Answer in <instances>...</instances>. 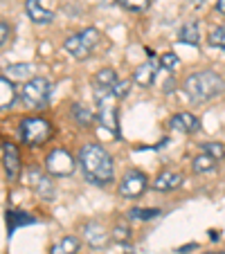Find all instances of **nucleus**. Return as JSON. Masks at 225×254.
Wrapping results in <instances>:
<instances>
[{
    "label": "nucleus",
    "mask_w": 225,
    "mask_h": 254,
    "mask_svg": "<svg viewBox=\"0 0 225 254\" xmlns=\"http://www.w3.org/2000/svg\"><path fill=\"white\" fill-rule=\"evenodd\" d=\"M79 164H81L83 176H86L88 183L101 185V187L113 183V176H115L113 158L99 144H86L81 149V153H79Z\"/></svg>",
    "instance_id": "1"
},
{
    "label": "nucleus",
    "mask_w": 225,
    "mask_h": 254,
    "mask_svg": "<svg viewBox=\"0 0 225 254\" xmlns=\"http://www.w3.org/2000/svg\"><path fill=\"white\" fill-rule=\"evenodd\" d=\"M182 92L192 104H205L225 92V81L214 70L194 72L182 81Z\"/></svg>",
    "instance_id": "2"
},
{
    "label": "nucleus",
    "mask_w": 225,
    "mask_h": 254,
    "mask_svg": "<svg viewBox=\"0 0 225 254\" xmlns=\"http://www.w3.org/2000/svg\"><path fill=\"white\" fill-rule=\"evenodd\" d=\"M95 101L99 104V124L110 135L120 137V120H117V99L110 90H97Z\"/></svg>",
    "instance_id": "3"
},
{
    "label": "nucleus",
    "mask_w": 225,
    "mask_h": 254,
    "mask_svg": "<svg viewBox=\"0 0 225 254\" xmlns=\"http://www.w3.org/2000/svg\"><path fill=\"white\" fill-rule=\"evenodd\" d=\"M50 92H52L50 79L34 77L25 83L23 92H20V99H23V104L27 106V108H34V111H36V108H43V106L50 101Z\"/></svg>",
    "instance_id": "4"
},
{
    "label": "nucleus",
    "mask_w": 225,
    "mask_h": 254,
    "mask_svg": "<svg viewBox=\"0 0 225 254\" xmlns=\"http://www.w3.org/2000/svg\"><path fill=\"white\" fill-rule=\"evenodd\" d=\"M97 43H99V32H97L95 27H88V29H83L81 34L68 36L66 43H63V50L70 52L75 59H88L92 50L97 48Z\"/></svg>",
    "instance_id": "5"
},
{
    "label": "nucleus",
    "mask_w": 225,
    "mask_h": 254,
    "mask_svg": "<svg viewBox=\"0 0 225 254\" xmlns=\"http://www.w3.org/2000/svg\"><path fill=\"white\" fill-rule=\"evenodd\" d=\"M18 133H20L23 144H27V146H41V144H45L52 137V126H50V122L41 120V117H29V120L20 122Z\"/></svg>",
    "instance_id": "6"
},
{
    "label": "nucleus",
    "mask_w": 225,
    "mask_h": 254,
    "mask_svg": "<svg viewBox=\"0 0 225 254\" xmlns=\"http://www.w3.org/2000/svg\"><path fill=\"white\" fill-rule=\"evenodd\" d=\"M75 158H72L70 153H68L66 149H54L52 153L48 155V160H45V169H48V173H52V176H72L75 173Z\"/></svg>",
    "instance_id": "7"
},
{
    "label": "nucleus",
    "mask_w": 225,
    "mask_h": 254,
    "mask_svg": "<svg viewBox=\"0 0 225 254\" xmlns=\"http://www.w3.org/2000/svg\"><path fill=\"white\" fill-rule=\"evenodd\" d=\"M149 187V180L142 171L138 169H131L124 173V178L120 180V193L124 198H140Z\"/></svg>",
    "instance_id": "8"
},
{
    "label": "nucleus",
    "mask_w": 225,
    "mask_h": 254,
    "mask_svg": "<svg viewBox=\"0 0 225 254\" xmlns=\"http://www.w3.org/2000/svg\"><path fill=\"white\" fill-rule=\"evenodd\" d=\"M2 167H5V176L9 178L11 183L18 180V176H20V155H18L16 144L2 142Z\"/></svg>",
    "instance_id": "9"
},
{
    "label": "nucleus",
    "mask_w": 225,
    "mask_h": 254,
    "mask_svg": "<svg viewBox=\"0 0 225 254\" xmlns=\"http://www.w3.org/2000/svg\"><path fill=\"white\" fill-rule=\"evenodd\" d=\"M83 241H86L92 250H101V248H106V243H108V234H106V230L99 225V223L90 221L83 225Z\"/></svg>",
    "instance_id": "10"
},
{
    "label": "nucleus",
    "mask_w": 225,
    "mask_h": 254,
    "mask_svg": "<svg viewBox=\"0 0 225 254\" xmlns=\"http://www.w3.org/2000/svg\"><path fill=\"white\" fill-rule=\"evenodd\" d=\"M169 128L178 130V133H196L201 128V120L192 113H178L169 120Z\"/></svg>",
    "instance_id": "11"
},
{
    "label": "nucleus",
    "mask_w": 225,
    "mask_h": 254,
    "mask_svg": "<svg viewBox=\"0 0 225 254\" xmlns=\"http://www.w3.org/2000/svg\"><path fill=\"white\" fill-rule=\"evenodd\" d=\"M155 74H158V61L151 59V61H147V63H142V65L135 67L133 81L138 83V86H142V88H149L151 83L155 81Z\"/></svg>",
    "instance_id": "12"
},
{
    "label": "nucleus",
    "mask_w": 225,
    "mask_h": 254,
    "mask_svg": "<svg viewBox=\"0 0 225 254\" xmlns=\"http://www.w3.org/2000/svg\"><path fill=\"white\" fill-rule=\"evenodd\" d=\"M25 11H27L29 20H34L36 25H48L54 18L52 11L45 9V5H41V0H25Z\"/></svg>",
    "instance_id": "13"
},
{
    "label": "nucleus",
    "mask_w": 225,
    "mask_h": 254,
    "mask_svg": "<svg viewBox=\"0 0 225 254\" xmlns=\"http://www.w3.org/2000/svg\"><path fill=\"white\" fill-rule=\"evenodd\" d=\"M182 185V176L176 171H162L158 178L153 180V189L155 191H173Z\"/></svg>",
    "instance_id": "14"
},
{
    "label": "nucleus",
    "mask_w": 225,
    "mask_h": 254,
    "mask_svg": "<svg viewBox=\"0 0 225 254\" xmlns=\"http://www.w3.org/2000/svg\"><path fill=\"white\" fill-rule=\"evenodd\" d=\"M120 81L117 79V72L113 67H101V70L95 72V77H92V86L97 90H113V86Z\"/></svg>",
    "instance_id": "15"
},
{
    "label": "nucleus",
    "mask_w": 225,
    "mask_h": 254,
    "mask_svg": "<svg viewBox=\"0 0 225 254\" xmlns=\"http://www.w3.org/2000/svg\"><path fill=\"white\" fill-rule=\"evenodd\" d=\"M34 223H36V218L29 214H23V211H7V232H9V236L14 234L18 227L34 225Z\"/></svg>",
    "instance_id": "16"
},
{
    "label": "nucleus",
    "mask_w": 225,
    "mask_h": 254,
    "mask_svg": "<svg viewBox=\"0 0 225 254\" xmlns=\"http://www.w3.org/2000/svg\"><path fill=\"white\" fill-rule=\"evenodd\" d=\"M14 99H16L14 83L9 81V77H0V108H2V111H9Z\"/></svg>",
    "instance_id": "17"
},
{
    "label": "nucleus",
    "mask_w": 225,
    "mask_h": 254,
    "mask_svg": "<svg viewBox=\"0 0 225 254\" xmlns=\"http://www.w3.org/2000/svg\"><path fill=\"white\" fill-rule=\"evenodd\" d=\"M79 245H81V241H79L77 236H63L59 243L52 245L50 254H77Z\"/></svg>",
    "instance_id": "18"
},
{
    "label": "nucleus",
    "mask_w": 225,
    "mask_h": 254,
    "mask_svg": "<svg viewBox=\"0 0 225 254\" xmlns=\"http://www.w3.org/2000/svg\"><path fill=\"white\" fill-rule=\"evenodd\" d=\"M180 41H182V43L194 45V48L201 43V34H198V23H196V20H189V23L182 25V29H180Z\"/></svg>",
    "instance_id": "19"
},
{
    "label": "nucleus",
    "mask_w": 225,
    "mask_h": 254,
    "mask_svg": "<svg viewBox=\"0 0 225 254\" xmlns=\"http://www.w3.org/2000/svg\"><path fill=\"white\" fill-rule=\"evenodd\" d=\"M72 120H75V124H79L81 128H88V126L92 124V113L88 111L86 106H81V104H75L72 106Z\"/></svg>",
    "instance_id": "20"
},
{
    "label": "nucleus",
    "mask_w": 225,
    "mask_h": 254,
    "mask_svg": "<svg viewBox=\"0 0 225 254\" xmlns=\"http://www.w3.org/2000/svg\"><path fill=\"white\" fill-rule=\"evenodd\" d=\"M216 160L212 158V155H207V153H203V155H198V158H194V162H192V171L194 173H207V171H214V167H216Z\"/></svg>",
    "instance_id": "21"
},
{
    "label": "nucleus",
    "mask_w": 225,
    "mask_h": 254,
    "mask_svg": "<svg viewBox=\"0 0 225 254\" xmlns=\"http://www.w3.org/2000/svg\"><path fill=\"white\" fill-rule=\"evenodd\" d=\"M131 218V221H153L155 216H160V209H140V207H133V209H129V214H126Z\"/></svg>",
    "instance_id": "22"
},
{
    "label": "nucleus",
    "mask_w": 225,
    "mask_h": 254,
    "mask_svg": "<svg viewBox=\"0 0 225 254\" xmlns=\"http://www.w3.org/2000/svg\"><path fill=\"white\" fill-rule=\"evenodd\" d=\"M34 67L29 65V63H16V65H7L5 74H9V77L14 79H27L29 74H32Z\"/></svg>",
    "instance_id": "23"
},
{
    "label": "nucleus",
    "mask_w": 225,
    "mask_h": 254,
    "mask_svg": "<svg viewBox=\"0 0 225 254\" xmlns=\"http://www.w3.org/2000/svg\"><path fill=\"white\" fill-rule=\"evenodd\" d=\"M207 43L214 45V48H223L225 50V25L210 29V36H207Z\"/></svg>",
    "instance_id": "24"
},
{
    "label": "nucleus",
    "mask_w": 225,
    "mask_h": 254,
    "mask_svg": "<svg viewBox=\"0 0 225 254\" xmlns=\"http://www.w3.org/2000/svg\"><path fill=\"white\" fill-rule=\"evenodd\" d=\"M36 191H39V196H43L45 200H52L54 198V187H52V180L50 178H41V183L36 185Z\"/></svg>",
    "instance_id": "25"
},
{
    "label": "nucleus",
    "mask_w": 225,
    "mask_h": 254,
    "mask_svg": "<svg viewBox=\"0 0 225 254\" xmlns=\"http://www.w3.org/2000/svg\"><path fill=\"white\" fill-rule=\"evenodd\" d=\"M203 153H207V155H212L214 160H219V158H223L225 155V146L223 144H219V142H205L203 144Z\"/></svg>",
    "instance_id": "26"
},
{
    "label": "nucleus",
    "mask_w": 225,
    "mask_h": 254,
    "mask_svg": "<svg viewBox=\"0 0 225 254\" xmlns=\"http://www.w3.org/2000/svg\"><path fill=\"white\" fill-rule=\"evenodd\" d=\"M131 86H133V79H126V81H117L115 86H113V97H115V99H124V97H129V92H131Z\"/></svg>",
    "instance_id": "27"
},
{
    "label": "nucleus",
    "mask_w": 225,
    "mask_h": 254,
    "mask_svg": "<svg viewBox=\"0 0 225 254\" xmlns=\"http://www.w3.org/2000/svg\"><path fill=\"white\" fill-rule=\"evenodd\" d=\"M120 5L129 11H144L149 7V0H120Z\"/></svg>",
    "instance_id": "28"
},
{
    "label": "nucleus",
    "mask_w": 225,
    "mask_h": 254,
    "mask_svg": "<svg viewBox=\"0 0 225 254\" xmlns=\"http://www.w3.org/2000/svg\"><path fill=\"white\" fill-rule=\"evenodd\" d=\"M113 236H115V241H120V243L129 241V236H131L129 225H126V223H120V225H115V230H113Z\"/></svg>",
    "instance_id": "29"
},
{
    "label": "nucleus",
    "mask_w": 225,
    "mask_h": 254,
    "mask_svg": "<svg viewBox=\"0 0 225 254\" xmlns=\"http://www.w3.org/2000/svg\"><path fill=\"white\" fill-rule=\"evenodd\" d=\"M160 65L164 67V70H173V67L178 65V57L173 52H167V54H162L160 57Z\"/></svg>",
    "instance_id": "30"
},
{
    "label": "nucleus",
    "mask_w": 225,
    "mask_h": 254,
    "mask_svg": "<svg viewBox=\"0 0 225 254\" xmlns=\"http://www.w3.org/2000/svg\"><path fill=\"white\" fill-rule=\"evenodd\" d=\"M7 43H9V25H7V20H2L0 23V45L5 48Z\"/></svg>",
    "instance_id": "31"
},
{
    "label": "nucleus",
    "mask_w": 225,
    "mask_h": 254,
    "mask_svg": "<svg viewBox=\"0 0 225 254\" xmlns=\"http://www.w3.org/2000/svg\"><path fill=\"white\" fill-rule=\"evenodd\" d=\"M196 248H198L196 243H189V245H182V248L178 250V252H180V254H185V252H189V250H196Z\"/></svg>",
    "instance_id": "32"
},
{
    "label": "nucleus",
    "mask_w": 225,
    "mask_h": 254,
    "mask_svg": "<svg viewBox=\"0 0 225 254\" xmlns=\"http://www.w3.org/2000/svg\"><path fill=\"white\" fill-rule=\"evenodd\" d=\"M216 11H219V14H225V0H219V2H216Z\"/></svg>",
    "instance_id": "33"
},
{
    "label": "nucleus",
    "mask_w": 225,
    "mask_h": 254,
    "mask_svg": "<svg viewBox=\"0 0 225 254\" xmlns=\"http://www.w3.org/2000/svg\"><path fill=\"white\" fill-rule=\"evenodd\" d=\"M210 234H212V241H219V232H216V230H212Z\"/></svg>",
    "instance_id": "34"
},
{
    "label": "nucleus",
    "mask_w": 225,
    "mask_h": 254,
    "mask_svg": "<svg viewBox=\"0 0 225 254\" xmlns=\"http://www.w3.org/2000/svg\"><path fill=\"white\" fill-rule=\"evenodd\" d=\"M101 5H113V2H115V0H99Z\"/></svg>",
    "instance_id": "35"
},
{
    "label": "nucleus",
    "mask_w": 225,
    "mask_h": 254,
    "mask_svg": "<svg viewBox=\"0 0 225 254\" xmlns=\"http://www.w3.org/2000/svg\"><path fill=\"white\" fill-rule=\"evenodd\" d=\"M194 5H203V2H205V0H192Z\"/></svg>",
    "instance_id": "36"
},
{
    "label": "nucleus",
    "mask_w": 225,
    "mask_h": 254,
    "mask_svg": "<svg viewBox=\"0 0 225 254\" xmlns=\"http://www.w3.org/2000/svg\"><path fill=\"white\" fill-rule=\"evenodd\" d=\"M207 254H225V252H207Z\"/></svg>",
    "instance_id": "37"
}]
</instances>
